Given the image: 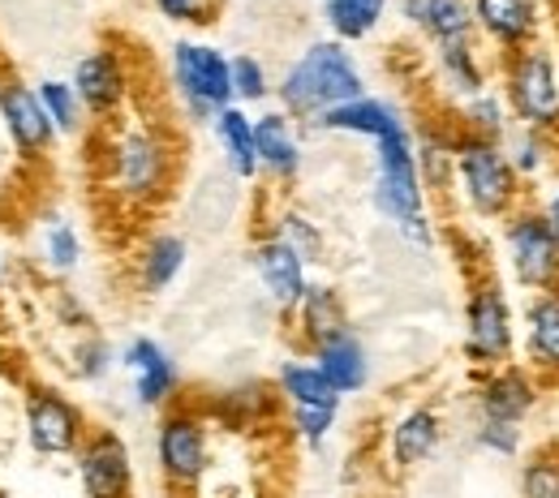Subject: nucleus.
Masks as SVG:
<instances>
[{"instance_id": "f257e3e1", "label": "nucleus", "mask_w": 559, "mask_h": 498, "mask_svg": "<svg viewBox=\"0 0 559 498\" xmlns=\"http://www.w3.org/2000/svg\"><path fill=\"white\" fill-rule=\"evenodd\" d=\"M181 177V143L164 121L126 117L99 138V185L130 215L164 207Z\"/></svg>"}, {"instance_id": "f03ea898", "label": "nucleus", "mask_w": 559, "mask_h": 498, "mask_svg": "<svg viewBox=\"0 0 559 498\" xmlns=\"http://www.w3.org/2000/svg\"><path fill=\"white\" fill-rule=\"evenodd\" d=\"M366 90L370 82L357 52L332 35L306 39L276 73V108L306 130H314V121L328 117L332 108L361 99Z\"/></svg>"}, {"instance_id": "7ed1b4c3", "label": "nucleus", "mask_w": 559, "mask_h": 498, "mask_svg": "<svg viewBox=\"0 0 559 498\" xmlns=\"http://www.w3.org/2000/svg\"><path fill=\"white\" fill-rule=\"evenodd\" d=\"M370 211L379 215L409 250H435L439 228L430 211V190L418 172V150H414V121L392 130L388 138L370 143V190H366Z\"/></svg>"}, {"instance_id": "20e7f679", "label": "nucleus", "mask_w": 559, "mask_h": 498, "mask_svg": "<svg viewBox=\"0 0 559 498\" xmlns=\"http://www.w3.org/2000/svg\"><path fill=\"white\" fill-rule=\"evenodd\" d=\"M151 460L155 477L173 498H194L215 469V426L199 400H181L155 413L151 426Z\"/></svg>"}, {"instance_id": "39448f33", "label": "nucleus", "mask_w": 559, "mask_h": 498, "mask_svg": "<svg viewBox=\"0 0 559 498\" xmlns=\"http://www.w3.org/2000/svg\"><path fill=\"white\" fill-rule=\"evenodd\" d=\"M456 207L478 223H503L516 207H525V181L516 177L503 143L469 138L456 130V159H452V190Z\"/></svg>"}, {"instance_id": "423d86ee", "label": "nucleus", "mask_w": 559, "mask_h": 498, "mask_svg": "<svg viewBox=\"0 0 559 498\" xmlns=\"http://www.w3.org/2000/svg\"><path fill=\"white\" fill-rule=\"evenodd\" d=\"M228 57L219 44H211L203 35H181L168 44L164 52V82H168V99L177 108V117L186 125L207 130L215 112H224L233 104V73Z\"/></svg>"}, {"instance_id": "0eeeda50", "label": "nucleus", "mask_w": 559, "mask_h": 498, "mask_svg": "<svg viewBox=\"0 0 559 498\" xmlns=\"http://www.w3.org/2000/svg\"><path fill=\"white\" fill-rule=\"evenodd\" d=\"M521 349V309L499 276H474L461 301V356L469 369H495L516 361Z\"/></svg>"}, {"instance_id": "6e6552de", "label": "nucleus", "mask_w": 559, "mask_h": 498, "mask_svg": "<svg viewBox=\"0 0 559 498\" xmlns=\"http://www.w3.org/2000/svg\"><path fill=\"white\" fill-rule=\"evenodd\" d=\"M495 90L503 95L508 112L525 130H543L559 138V61L556 44H534L525 52L495 61Z\"/></svg>"}, {"instance_id": "1a4fd4ad", "label": "nucleus", "mask_w": 559, "mask_h": 498, "mask_svg": "<svg viewBox=\"0 0 559 498\" xmlns=\"http://www.w3.org/2000/svg\"><path fill=\"white\" fill-rule=\"evenodd\" d=\"M499 263L508 271V284L534 292H559V232L543 219L534 203L516 207L499 223Z\"/></svg>"}, {"instance_id": "9d476101", "label": "nucleus", "mask_w": 559, "mask_h": 498, "mask_svg": "<svg viewBox=\"0 0 559 498\" xmlns=\"http://www.w3.org/2000/svg\"><path fill=\"white\" fill-rule=\"evenodd\" d=\"M91 434L86 409L57 382H26L22 387V442L35 460H73L82 438Z\"/></svg>"}, {"instance_id": "9b49d317", "label": "nucleus", "mask_w": 559, "mask_h": 498, "mask_svg": "<svg viewBox=\"0 0 559 498\" xmlns=\"http://www.w3.org/2000/svg\"><path fill=\"white\" fill-rule=\"evenodd\" d=\"M70 86L78 90L91 125H117L130 117L139 95V73L121 44H95L70 65Z\"/></svg>"}, {"instance_id": "f8f14e48", "label": "nucleus", "mask_w": 559, "mask_h": 498, "mask_svg": "<svg viewBox=\"0 0 559 498\" xmlns=\"http://www.w3.org/2000/svg\"><path fill=\"white\" fill-rule=\"evenodd\" d=\"M117 361L121 374L130 378V404L139 413H164L186 400V369L164 340L139 331L117 349Z\"/></svg>"}, {"instance_id": "ddd939ff", "label": "nucleus", "mask_w": 559, "mask_h": 498, "mask_svg": "<svg viewBox=\"0 0 559 498\" xmlns=\"http://www.w3.org/2000/svg\"><path fill=\"white\" fill-rule=\"evenodd\" d=\"M73 464V482L82 498H134L139 495V464L134 447L117 426H91Z\"/></svg>"}, {"instance_id": "4468645a", "label": "nucleus", "mask_w": 559, "mask_h": 498, "mask_svg": "<svg viewBox=\"0 0 559 498\" xmlns=\"http://www.w3.org/2000/svg\"><path fill=\"white\" fill-rule=\"evenodd\" d=\"M0 130L26 168L48 163L61 146V134L52 130L48 112L39 108L35 82H26L17 73H0Z\"/></svg>"}, {"instance_id": "2eb2a0df", "label": "nucleus", "mask_w": 559, "mask_h": 498, "mask_svg": "<svg viewBox=\"0 0 559 498\" xmlns=\"http://www.w3.org/2000/svg\"><path fill=\"white\" fill-rule=\"evenodd\" d=\"M469 400H474V417L530 426V417L547 400V382L525 361H508V365H495V369H478Z\"/></svg>"}, {"instance_id": "dca6fc26", "label": "nucleus", "mask_w": 559, "mask_h": 498, "mask_svg": "<svg viewBox=\"0 0 559 498\" xmlns=\"http://www.w3.org/2000/svg\"><path fill=\"white\" fill-rule=\"evenodd\" d=\"M443 442H448V413L435 400H414L383 429V464L409 477V473H421L426 464H435Z\"/></svg>"}, {"instance_id": "f3484780", "label": "nucleus", "mask_w": 559, "mask_h": 498, "mask_svg": "<svg viewBox=\"0 0 559 498\" xmlns=\"http://www.w3.org/2000/svg\"><path fill=\"white\" fill-rule=\"evenodd\" d=\"M474 35L490 57H512L547 39V0H469Z\"/></svg>"}, {"instance_id": "a211bd4d", "label": "nucleus", "mask_w": 559, "mask_h": 498, "mask_svg": "<svg viewBox=\"0 0 559 498\" xmlns=\"http://www.w3.org/2000/svg\"><path fill=\"white\" fill-rule=\"evenodd\" d=\"M254 146H259V181H267L276 194H288L306 177V125H297L288 112L259 108L254 112Z\"/></svg>"}, {"instance_id": "6ab92c4d", "label": "nucleus", "mask_w": 559, "mask_h": 498, "mask_svg": "<svg viewBox=\"0 0 559 498\" xmlns=\"http://www.w3.org/2000/svg\"><path fill=\"white\" fill-rule=\"evenodd\" d=\"M199 404L211 417V426L224 434H259L267 426H280L284 417V404L267 378H237V382L211 387L207 396H199Z\"/></svg>"}, {"instance_id": "aec40b11", "label": "nucleus", "mask_w": 559, "mask_h": 498, "mask_svg": "<svg viewBox=\"0 0 559 498\" xmlns=\"http://www.w3.org/2000/svg\"><path fill=\"white\" fill-rule=\"evenodd\" d=\"M250 271H254V284L263 292V301L280 318H288L297 309V301L306 296V288L314 280V267L272 232H259L250 241Z\"/></svg>"}, {"instance_id": "412c9836", "label": "nucleus", "mask_w": 559, "mask_h": 498, "mask_svg": "<svg viewBox=\"0 0 559 498\" xmlns=\"http://www.w3.org/2000/svg\"><path fill=\"white\" fill-rule=\"evenodd\" d=\"M190 267V241L177 228H146L130 254V284L139 296H164Z\"/></svg>"}, {"instance_id": "4be33fe9", "label": "nucleus", "mask_w": 559, "mask_h": 498, "mask_svg": "<svg viewBox=\"0 0 559 498\" xmlns=\"http://www.w3.org/2000/svg\"><path fill=\"white\" fill-rule=\"evenodd\" d=\"M430 73H435V90L456 108L474 95H483L495 86V61L490 52L474 39H456V44H439L430 48Z\"/></svg>"}, {"instance_id": "5701e85b", "label": "nucleus", "mask_w": 559, "mask_h": 498, "mask_svg": "<svg viewBox=\"0 0 559 498\" xmlns=\"http://www.w3.org/2000/svg\"><path fill=\"white\" fill-rule=\"evenodd\" d=\"M306 356L319 365V374L332 382V391L341 400H357V396H366L374 387V353H370V344H366V336L357 327L328 336Z\"/></svg>"}, {"instance_id": "b1692460", "label": "nucleus", "mask_w": 559, "mask_h": 498, "mask_svg": "<svg viewBox=\"0 0 559 498\" xmlns=\"http://www.w3.org/2000/svg\"><path fill=\"white\" fill-rule=\"evenodd\" d=\"M516 361H525L547 387H559V292L525 296Z\"/></svg>"}, {"instance_id": "393cba45", "label": "nucleus", "mask_w": 559, "mask_h": 498, "mask_svg": "<svg viewBox=\"0 0 559 498\" xmlns=\"http://www.w3.org/2000/svg\"><path fill=\"white\" fill-rule=\"evenodd\" d=\"M401 125H409V112H405L396 99L366 90L361 99L341 104V108H332L328 117H319V121H314V134L357 138V143L370 146V143H379V138H388L392 130H401Z\"/></svg>"}, {"instance_id": "a878e982", "label": "nucleus", "mask_w": 559, "mask_h": 498, "mask_svg": "<svg viewBox=\"0 0 559 498\" xmlns=\"http://www.w3.org/2000/svg\"><path fill=\"white\" fill-rule=\"evenodd\" d=\"M288 327H293V340L301 344V353H310L314 344H323L328 336L353 327V309L345 288L336 280H310L306 296L297 301V309L288 314Z\"/></svg>"}, {"instance_id": "bb28decb", "label": "nucleus", "mask_w": 559, "mask_h": 498, "mask_svg": "<svg viewBox=\"0 0 559 498\" xmlns=\"http://www.w3.org/2000/svg\"><path fill=\"white\" fill-rule=\"evenodd\" d=\"M392 9L426 48L474 39V4L469 0H392Z\"/></svg>"}, {"instance_id": "cd10ccee", "label": "nucleus", "mask_w": 559, "mask_h": 498, "mask_svg": "<svg viewBox=\"0 0 559 498\" xmlns=\"http://www.w3.org/2000/svg\"><path fill=\"white\" fill-rule=\"evenodd\" d=\"M31 254H35V267L44 276L70 280L86 263V241L66 211H44L35 219V232H31Z\"/></svg>"}, {"instance_id": "c85d7f7f", "label": "nucleus", "mask_w": 559, "mask_h": 498, "mask_svg": "<svg viewBox=\"0 0 559 498\" xmlns=\"http://www.w3.org/2000/svg\"><path fill=\"white\" fill-rule=\"evenodd\" d=\"M211 143L219 150V163L233 181L254 185L259 181V146H254V112L228 104L224 112H215V121L207 125Z\"/></svg>"}, {"instance_id": "c756f323", "label": "nucleus", "mask_w": 559, "mask_h": 498, "mask_svg": "<svg viewBox=\"0 0 559 498\" xmlns=\"http://www.w3.org/2000/svg\"><path fill=\"white\" fill-rule=\"evenodd\" d=\"M272 387H276L284 409H336V404H345L306 353L284 356L276 365V374H272Z\"/></svg>"}, {"instance_id": "7c9ffc66", "label": "nucleus", "mask_w": 559, "mask_h": 498, "mask_svg": "<svg viewBox=\"0 0 559 498\" xmlns=\"http://www.w3.org/2000/svg\"><path fill=\"white\" fill-rule=\"evenodd\" d=\"M388 13H392V0H319L323 31L349 48L370 44L388 26Z\"/></svg>"}, {"instance_id": "2f4dec72", "label": "nucleus", "mask_w": 559, "mask_h": 498, "mask_svg": "<svg viewBox=\"0 0 559 498\" xmlns=\"http://www.w3.org/2000/svg\"><path fill=\"white\" fill-rule=\"evenodd\" d=\"M414 150H418V172L426 181V190H430V198L448 194L452 190V159H456V125H452V117L448 121L435 117V121L414 125Z\"/></svg>"}, {"instance_id": "473e14b6", "label": "nucleus", "mask_w": 559, "mask_h": 498, "mask_svg": "<svg viewBox=\"0 0 559 498\" xmlns=\"http://www.w3.org/2000/svg\"><path fill=\"white\" fill-rule=\"evenodd\" d=\"M263 232L280 236V241H284L288 250H297L310 267H323V263H328V228H323L319 215L306 211L301 203H280Z\"/></svg>"}, {"instance_id": "72a5a7b5", "label": "nucleus", "mask_w": 559, "mask_h": 498, "mask_svg": "<svg viewBox=\"0 0 559 498\" xmlns=\"http://www.w3.org/2000/svg\"><path fill=\"white\" fill-rule=\"evenodd\" d=\"M503 150H508L516 177L525 181V190H530L534 181L551 177V172L559 168V138L556 134H543V130H525V125H516V130L503 138Z\"/></svg>"}, {"instance_id": "f704fd0d", "label": "nucleus", "mask_w": 559, "mask_h": 498, "mask_svg": "<svg viewBox=\"0 0 559 498\" xmlns=\"http://www.w3.org/2000/svg\"><path fill=\"white\" fill-rule=\"evenodd\" d=\"M452 125L461 134L487 138V143H503L516 130V121H512V112H508V104H503V95L495 86L483 90V95H474V99H465V104H456L452 108Z\"/></svg>"}, {"instance_id": "c9c22d12", "label": "nucleus", "mask_w": 559, "mask_h": 498, "mask_svg": "<svg viewBox=\"0 0 559 498\" xmlns=\"http://www.w3.org/2000/svg\"><path fill=\"white\" fill-rule=\"evenodd\" d=\"M228 73H233V104L246 112L272 108L276 104V70L267 65V57L259 52H233L228 57Z\"/></svg>"}, {"instance_id": "e433bc0d", "label": "nucleus", "mask_w": 559, "mask_h": 498, "mask_svg": "<svg viewBox=\"0 0 559 498\" xmlns=\"http://www.w3.org/2000/svg\"><path fill=\"white\" fill-rule=\"evenodd\" d=\"M66 365H70V378L73 382H82V387H104L117 369H121V361H117V344L104 336V331H82V336H73L70 353H66Z\"/></svg>"}, {"instance_id": "4c0bfd02", "label": "nucleus", "mask_w": 559, "mask_h": 498, "mask_svg": "<svg viewBox=\"0 0 559 498\" xmlns=\"http://www.w3.org/2000/svg\"><path fill=\"white\" fill-rule=\"evenodd\" d=\"M35 95H39V108L48 112V121H52V130H57L61 138H82V134L91 130V117H86L78 90L70 86V77L44 73V77L35 82Z\"/></svg>"}, {"instance_id": "58836bf2", "label": "nucleus", "mask_w": 559, "mask_h": 498, "mask_svg": "<svg viewBox=\"0 0 559 498\" xmlns=\"http://www.w3.org/2000/svg\"><path fill=\"white\" fill-rule=\"evenodd\" d=\"M341 413H345V404H336V409H284L280 426L288 429V438L297 447L323 451L332 442V434L341 429Z\"/></svg>"}, {"instance_id": "ea45409f", "label": "nucleus", "mask_w": 559, "mask_h": 498, "mask_svg": "<svg viewBox=\"0 0 559 498\" xmlns=\"http://www.w3.org/2000/svg\"><path fill=\"white\" fill-rule=\"evenodd\" d=\"M469 447L487 460L499 464H516L525 456V426H508V422H487V417H474L469 426Z\"/></svg>"}, {"instance_id": "a19ab883", "label": "nucleus", "mask_w": 559, "mask_h": 498, "mask_svg": "<svg viewBox=\"0 0 559 498\" xmlns=\"http://www.w3.org/2000/svg\"><path fill=\"white\" fill-rule=\"evenodd\" d=\"M516 498H559V451H525L516 469Z\"/></svg>"}, {"instance_id": "79ce46f5", "label": "nucleus", "mask_w": 559, "mask_h": 498, "mask_svg": "<svg viewBox=\"0 0 559 498\" xmlns=\"http://www.w3.org/2000/svg\"><path fill=\"white\" fill-rule=\"evenodd\" d=\"M151 9H155V17H159V22H168V26H177V31L199 35V31H207V26L219 22L224 0H151Z\"/></svg>"}, {"instance_id": "37998d69", "label": "nucleus", "mask_w": 559, "mask_h": 498, "mask_svg": "<svg viewBox=\"0 0 559 498\" xmlns=\"http://www.w3.org/2000/svg\"><path fill=\"white\" fill-rule=\"evenodd\" d=\"M52 314H57V323H61V327H70L73 336H82V331H91V327H95V323H91L86 301H82L73 288H57V292H52Z\"/></svg>"}, {"instance_id": "c03bdc74", "label": "nucleus", "mask_w": 559, "mask_h": 498, "mask_svg": "<svg viewBox=\"0 0 559 498\" xmlns=\"http://www.w3.org/2000/svg\"><path fill=\"white\" fill-rule=\"evenodd\" d=\"M534 207H538V211H543V219H547V223L559 232V181H556V185H547V194H543Z\"/></svg>"}, {"instance_id": "a18cd8bd", "label": "nucleus", "mask_w": 559, "mask_h": 498, "mask_svg": "<svg viewBox=\"0 0 559 498\" xmlns=\"http://www.w3.org/2000/svg\"><path fill=\"white\" fill-rule=\"evenodd\" d=\"M9 284H13V258H9L4 245H0V296L9 292Z\"/></svg>"}, {"instance_id": "49530a36", "label": "nucleus", "mask_w": 559, "mask_h": 498, "mask_svg": "<svg viewBox=\"0 0 559 498\" xmlns=\"http://www.w3.org/2000/svg\"><path fill=\"white\" fill-rule=\"evenodd\" d=\"M0 498H13V495H9V490H0Z\"/></svg>"}, {"instance_id": "de8ad7c7", "label": "nucleus", "mask_w": 559, "mask_h": 498, "mask_svg": "<svg viewBox=\"0 0 559 498\" xmlns=\"http://www.w3.org/2000/svg\"><path fill=\"white\" fill-rule=\"evenodd\" d=\"M556 61H559V48H556Z\"/></svg>"}]
</instances>
